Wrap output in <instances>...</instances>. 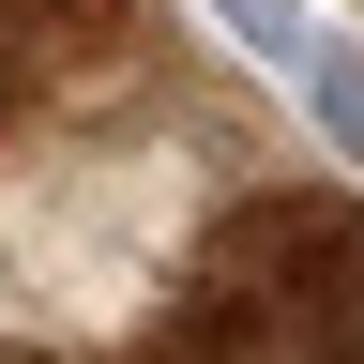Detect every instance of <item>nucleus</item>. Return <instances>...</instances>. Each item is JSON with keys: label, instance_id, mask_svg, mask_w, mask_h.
<instances>
[{"label": "nucleus", "instance_id": "f257e3e1", "mask_svg": "<svg viewBox=\"0 0 364 364\" xmlns=\"http://www.w3.org/2000/svg\"><path fill=\"white\" fill-rule=\"evenodd\" d=\"M152 364H364V198L258 182L167 273Z\"/></svg>", "mask_w": 364, "mask_h": 364}, {"label": "nucleus", "instance_id": "f03ea898", "mask_svg": "<svg viewBox=\"0 0 364 364\" xmlns=\"http://www.w3.org/2000/svg\"><path fill=\"white\" fill-rule=\"evenodd\" d=\"M16 258L31 289H152V273H182L198 243H182V167L167 152H61L16 182Z\"/></svg>", "mask_w": 364, "mask_h": 364}, {"label": "nucleus", "instance_id": "7ed1b4c3", "mask_svg": "<svg viewBox=\"0 0 364 364\" xmlns=\"http://www.w3.org/2000/svg\"><path fill=\"white\" fill-rule=\"evenodd\" d=\"M304 107H318V136L364 167V46H304Z\"/></svg>", "mask_w": 364, "mask_h": 364}, {"label": "nucleus", "instance_id": "20e7f679", "mask_svg": "<svg viewBox=\"0 0 364 364\" xmlns=\"http://www.w3.org/2000/svg\"><path fill=\"white\" fill-rule=\"evenodd\" d=\"M213 16L243 31V46H258L273 76H304V46H318V31H304V0H213Z\"/></svg>", "mask_w": 364, "mask_h": 364}, {"label": "nucleus", "instance_id": "39448f33", "mask_svg": "<svg viewBox=\"0 0 364 364\" xmlns=\"http://www.w3.org/2000/svg\"><path fill=\"white\" fill-rule=\"evenodd\" d=\"M16 91H31V46H16V31H0V107H16Z\"/></svg>", "mask_w": 364, "mask_h": 364}]
</instances>
